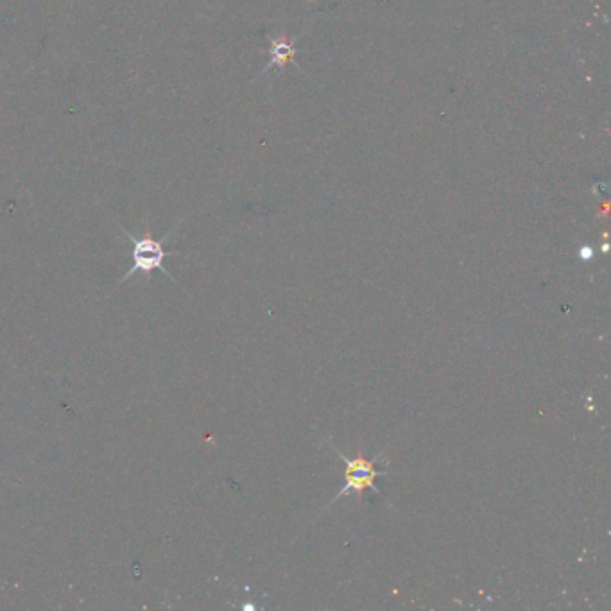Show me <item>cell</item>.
Returning a JSON list of instances; mask_svg holds the SVG:
<instances>
[{"mask_svg": "<svg viewBox=\"0 0 611 611\" xmlns=\"http://www.w3.org/2000/svg\"><path fill=\"white\" fill-rule=\"evenodd\" d=\"M174 230L176 228H173L171 232H167V235L162 237L160 241L155 239L149 232L144 233L142 237H135L130 232L122 230L131 244V260H133V264L126 271V275L122 276L121 284H126L131 276L137 275V273H142L147 278H151V273L156 271V269H160L165 276H169L171 280L176 282V278L164 267V260L171 255V253H167L164 250V244L173 235Z\"/></svg>", "mask_w": 611, "mask_h": 611, "instance_id": "cell-1", "label": "cell"}, {"mask_svg": "<svg viewBox=\"0 0 611 611\" xmlns=\"http://www.w3.org/2000/svg\"><path fill=\"white\" fill-rule=\"evenodd\" d=\"M336 450L337 457L341 459V461H345L346 472H345V488L337 493L334 499L330 500V504H328L327 509L330 506H334L337 500L343 499L346 493H357L359 497L362 495V491L371 490L375 491V493H380L379 488L375 486V479L377 477H384L386 472H382V470H377L375 468V463L384 457V454H379L377 457H373V459H368V457L362 456L359 454L357 457H348L339 450V448L334 447Z\"/></svg>", "mask_w": 611, "mask_h": 611, "instance_id": "cell-2", "label": "cell"}]
</instances>
